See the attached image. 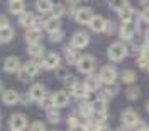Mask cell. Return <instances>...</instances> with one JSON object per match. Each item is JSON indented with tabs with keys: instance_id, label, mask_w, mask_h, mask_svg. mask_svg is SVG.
I'll list each match as a JSON object with an SVG mask.
<instances>
[{
	"instance_id": "6da1fadb",
	"label": "cell",
	"mask_w": 149,
	"mask_h": 131,
	"mask_svg": "<svg viewBox=\"0 0 149 131\" xmlns=\"http://www.w3.org/2000/svg\"><path fill=\"white\" fill-rule=\"evenodd\" d=\"M125 55H127V48L124 46L122 43H113V44L109 48V58L113 60V61H120V60H124Z\"/></svg>"
},
{
	"instance_id": "7a4b0ae2",
	"label": "cell",
	"mask_w": 149,
	"mask_h": 131,
	"mask_svg": "<svg viewBox=\"0 0 149 131\" xmlns=\"http://www.w3.org/2000/svg\"><path fill=\"white\" fill-rule=\"evenodd\" d=\"M76 65H78V72H81V73H90L93 70V66H95V60H93L90 55H85L78 60Z\"/></svg>"
},
{
	"instance_id": "3957f363",
	"label": "cell",
	"mask_w": 149,
	"mask_h": 131,
	"mask_svg": "<svg viewBox=\"0 0 149 131\" xmlns=\"http://www.w3.org/2000/svg\"><path fill=\"white\" fill-rule=\"evenodd\" d=\"M115 78H117V72H115V68L113 66H103L102 72H100V80H102L103 84H113L115 82Z\"/></svg>"
},
{
	"instance_id": "277c9868",
	"label": "cell",
	"mask_w": 149,
	"mask_h": 131,
	"mask_svg": "<svg viewBox=\"0 0 149 131\" xmlns=\"http://www.w3.org/2000/svg\"><path fill=\"white\" fill-rule=\"evenodd\" d=\"M26 126H27V119H26L24 114H14L10 118V128H12V131H22Z\"/></svg>"
},
{
	"instance_id": "5b68a950",
	"label": "cell",
	"mask_w": 149,
	"mask_h": 131,
	"mask_svg": "<svg viewBox=\"0 0 149 131\" xmlns=\"http://www.w3.org/2000/svg\"><path fill=\"white\" fill-rule=\"evenodd\" d=\"M88 41H90L88 34L81 31V32H76V34L71 37V46H73V48H78V49H81V48H85L86 44H88Z\"/></svg>"
},
{
	"instance_id": "8992f818",
	"label": "cell",
	"mask_w": 149,
	"mask_h": 131,
	"mask_svg": "<svg viewBox=\"0 0 149 131\" xmlns=\"http://www.w3.org/2000/svg\"><path fill=\"white\" fill-rule=\"evenodd\" d=\"M3 68H5L7 73H15V72H19L22 66H20V61H19L17 56H9V58L5 60V63H3Z\"/></svg>"
},
{
	"instance_id": "52a82bcc",
	"label": "cell",
	"mask_w": 149,
	"mask_h": 131,
	"mask_svg": "<svg viewBox=\"0 0 149 131\" xmlns=\"http://www.w3.org/2000/svg\"><path fill=\"white\" fill-rule=\"evenodd\" d=\"M122 123H124L125 126H134L136 123H139V116H137V112L132 111V109L124 111L122 112Z\"/></svg>"
},
{
	"instance_id": "ba28073f",
	"label": "cell",
	"mask_w": 149,
	"mask_h": 131,
	"mask_svg": "<svg viewBox=\"0 0 149 131\" xmlns=\"http://www.w3.org/2000/svg\"><path fill=\"white\" fill-rule=\"evenodd\" d=\"M92 19H93L92 9L85 7V9L76 10V20H78V22H81V24H90V22H92Z\"/></svg>"
},
{
	"instance_id": "9c48e42d",
	"label": "cell",
	"mask_w": 149,
	"mask_h": 131,
	"mask_svg": "<svg viewBox=\"0 0 149 131\" xmlns=\"http://www.w3.org/2000/svg\"><path fill=\"white\" fill-rule=\"evenodd\" d=\"M68 102H70V97L63 90L61 92H56L53 95V107H65V106H68Z\"/></svg>"
},
{
	"instance_id": "30bf717a",
	"label": "cell",
	"mask_w": 149,
	"mask_h": 131,
	"mask_svg": "<svg viewBox=\"0 0 149 131\" xmlns=\"http://www.w3.org/2000/svg\"><path fill=\"white\" fill-rule=\"evenodd\" d=\"M29 95H31V99H32V101L41 102V101L46 97V90H44V87H42V85L37 84V85H32V89H31Z\"/></svg>"
},
{
	"instance_id": "8fae6325",
	"label": "cell",
	"mask_w": 149,
	"mask_h": 131,
	"mask_svg": "<svg viewBox=\"0 0 149 131\" xmlns=\"http://www.w3.org/2000/svg\"><path fill=\"white\" fill-rule=\"evenodd\" d=\"M44 68L47 70H56L58 66H59V56L56 55V53H49V55L44 58Z\"/></svg>"
},
{
	"instance_id": "7c38bea8",
	"label": "cell",
	"mask_w": 149,
	"mask_h": 131,
	"mask_svg": "<svg viewBox=\"0 0 149 131\" xmlns=\"http://www.w3.org/2000/svg\"><path fill=\"white\" fill-rule=\"evenodd\" d=\"M134 32H136V26L132 24V20L130 22H124L120 26V37H124V39H130L134 36Z\"/></svg>"
},
{
	"instance_id": "4fadbf2b",
	"label": "cell",
	"mask_w": 149,
	"mask_h": 131,
	"mask_svg": "<svg viewBox=\"0 0 149 131\" xmlns=\"http://www.w3.org/2000/svg\"><path fill=\"white\" fill-rule=\"evenodd\" d=\"M105 26H107V20L103 17H100V15H93L92 22H90V27L95 31V32H102V31H105Z\"/></svg>"
},
{
	"instance_id": "5bb4252c",
	"label": "cell",
	"mask_w": 149,
	"mask_h": 131,
	"mask_svg": "<svg viewBox=\"0 0 149 131\" xmlns=\"http://www.w3.org/2000/svg\"><path fill=\"white\" fill-rule=\"evenodd\" d=\"M19 22H20V26H24V27H34L36 17H34L32 12H22V14H20V19H19Z\"/></svg>"
},
{
	"instance_id": "9a60e30c",
	"label": "cell",
	"mask_w": 149,
	"mask_h": 131,
	"mask_svg": "<svg viewBox=\"0 0 149 131\" xmlns=\"http://www.w3.org/2000/svg\"><path fill=\"white\" fill-rule=\"evenodd\" d=\"M19 94L15 90H5V92L2 94V101L7 104V106H12V104H17L19 102Z\"/></svg>"
},
{
	"instance_id": "2e32d148",
	"label": "cell",
	"mask_w": 149,
	"mask_h": 131,
	"mask_svg": "<svg viewBox=\"0 0 149 131\" xmlns=\"http://www.w3.org/2000/svg\"><path fill=\"white\" fill-rule=\"evenodd\" d=\"M71 92H73L74 97L81 99V97H86L90 90L86 89V85H85V84H74V85H73V89H71Z\"/></svg>"
},
{
	"instance_id": "e0dca14e",
	"label": "cell",
	"mask_w": 149,
	"mask_h": 131,
	"mask_svg": "<svg viewBox=\"0 0 149 131\" xmlns=\"http://www.w3.org/2000/svg\"><path fill=\"white\" fill-rule=\"evenodd\" d=\"M41 29H37V27H29L27 29V32H26V39H27L29 43H37L39 39H41Z\"/></svg>"
},
{
	"instance_id": "ac0fdd59",
	"label": "cell",
	"mask_w": 149,
	"mask_h": 131,
	"mask_svg": "<svg viewBox=\"0 0 149 131\" xmlns=\"http://www.w3.org/2000/svg\"><path fill=\"white\" fill-rule=\"evenodd\" d=\"M119 15H120L122 22H130V20L134 19V10H132V7L125 5L122 10H119Z\"/></svg>"
},
{
	"instance_id": "d6986e66",
	"label": "cell",
	"mask_w": 149,
	"mask_h": 131,
	"mask_svg": "<svg viewBox=\"0 0 149 131\" xmlns=\"http://www.w3.org/2000/svg\"><path fill=\"white\" fill-rule=\"evenodd\" d=\"M14 39V31H12V27H2L0 29V43H9V41H12Z\"/></svg>"
},
{
	"instance_id": "ffe728a7",
	"label": "cell",
	"mask_w": 149,
	"mask_h": 131,
	"mask_svg": "<svg viewBox=\"0 0 149 131\" xmlns=\"http://www.w3.org/2000/svg\"><path fill=\"white\" fill-rule=\"evenodd\" d=\"M100 84H102V80H100V77H88V80L85 82V85H86V89L92 92V90H97L98 87H100Z\"/></svg>"
},
{
	"instance_id": "44dd1931",
	"label": "cell",
	"mask_w": 149,
	"mask_h": 131,
	"mask_svg": "<svg viewBox=\"0 0 149 131\" xmlns=\"http://www.w3.org/2000/svg\"><path fill=\"white\" fill-rule=\"evenodd\" d=\"M9 9H10V12H14V14H22V12H24V2H22V0H10Z\"/></svg>"
},
{
	"instance_id": "7402d4cb",
	"label": "cell",
	"mask_w": 149,
	"mask_h": 131,
	"mask_svg": "<svg viewBox=\"0 0 149 131\" xmlns=\"http://www.w3.org/2000/svg\"><path fill=\"white\" fill-rule=\"evenodd\" d=\"M36 7L41 14H44V12H49V10L53 9V4H51V0H37Z\"/></svg>"
},
{
	"instance_id": "603a6c76",
	"label": "cell",
	"mask_w": 149,
	"mask_h": 131,
	"mask_svg": "<svg viewBox=\"0 0 149 131\" xmlns=\"http://www.w3.org/2000/svg\"><path fill=\"white\" fill-rule=\"evenodd\" d=\"M46 29L49 32H54V31H59V19L58 17H51L49 20H46Z\"/></svg>"
},
{
	"instance_id": "cb8c5ba5",
	"label": "cell",
	"mask_w": 149,
	"mask_h": 131,
	"mask_svg": "<svg viewBox=\"0 0 149 131\" xmlns=\"http://www.w3.org/2000/svg\"><path fill=\"white\" fill-rule=\"evenodd\" d=\"M22 68H24V70H26V72L31 75V77L37 75V72H39V66H37V63H34V61H29V63H26Z\"/></svg>"
},
{
	"instance_id": "d4e9b609",
	"label": "cell",
	"mask_w": 149,
	"mask_h": 131,
	"mask_svg": "<svg viewBox=\"0 0 149 131\" xmlns=\"http://www.w3.org/2000/svg\"><path fill=\"white\" fill-rule=\"evenodd\" d=\"M27 51H29V55L37 56V55H41V53H42V46H41L39 43H29Z\"/></svg>"
},
{
	"instance_id": "484cf974",
	"label": "cell",
	"mask_w": 149,
	"mask_h": 131,
	"mask_svg": "<svg viewBox=\"0 0 149 131\" xmlns=\"http://www.w3.org/2000/svg\"><path fill=\"white\" fill-rule=\"evenodd\" d=\"M66 60H68V63H70V65H76V63H78V60H80V56L76 55L73 49H68V48H66Z\"/></svg>"
},
{
	"instance_id": "4316f807",
	"label": "cell",
	"mask_w": 149,
	"mask_h": 131,
	"mask_svg": "<svg viewBox=\"0 0 149 131\" xmlns=\"http://www.w3.org/2000/svg\"><path fill=\"white\" fill-rule=\"evenodd\" d=\"M122 82H125V84H130V82H134L136 80V73L132 72V70H125V72H122Z\"/></svg>"
},
{
	"instance_id": "83f0119b",
	"label": "cell",
	"mask_w": 149,
	"mask_h": 131,
	"mask_svg": "<svg viewBox=\"0 0 149 131\" xmlns=\"http://www.w3.org/2000/svg\"><path fill=\"white\" fill-rule=\"evenodd\" d=\"M92 109L93 112H105V101L103 99H98L92 104Z\"/></svg>"
},
{
	"instance_id": "f1b7e54d",
	"label": "cell",
	"mask_w": 149,
	"mask_h": 131,
	"mask_svg": "<svg viewBox=\"0 0 149 131\" xmlns=\"http://www.w3.org/2000/svg\"><path fill=\"white\" fill-rule=\"evenodd\" d=\"M127 5V0H110V7L113 10H122Z\"/></svg>"
},
{
	"instance_id": "f546056e",
	"label": "cell",
	"mask_w": 149,
	"mask_h": 131,
	"mask_svg": "<svg viewBox=\"0 0 149 131\" xmlns=\"http://www.w3.org/2000/svg\"><path fill=\"white\" fill-rule=\"evenodd\" d=\"M47 119H49V123H53V124L59 123V112L54 111V109H49L47 111Z\"/></svg>"
},
{
	"instance_id": "4dcf8cb0",
	"label": "cell",
	"mask_w": 149,
	"mask_h": 131,
	"mask_svg": "<svg viewBox=\"0 0 149 131\" xmlns=\"http://www.w3.org/2000/svg\"><path fill=\"white\" fill-rule=\"evenodd\" d=\"M139 89H137V87H130V89H127V97H129L130 101H134V99H137V97H139Z\"/></svg>"
},
{
	"instance_id": "1f68e13d",
	"label": "cell",
	"mask_w": 149,
	"mask_h": 131,
	"mask_svg": "<svg viewBox=\"0 0 149 131\" xmlns=\"http://www.w3.org/2000/svg\"><path fill=\"white\" fill-rule=\"evenodd\" d=\"M51 10H53V17H58V19L65 14V7L63 5H54Z\"/></svg>"
},
{
	"instance_id": "d6a6232c",
	"label": "cell",
	"mask_w": 149,
	"mask_h": 131,
	"mask_svg": "<svg viewBox=\"0 0 149 131\" xmlns=\"http://www.w3.org/2000/svg\"><path fill=\"white\" fill-rule=\"evenodd\" d=\"M80 112H81L83 116H88V114H92L93 112V109H92V106H90L88 102H85V104L80 106Z\"/></svg>"
},
{
	"instance_id": "836d02e7",
	"label": "cell",
	"mask_w": 149,
	"mask_h": 131,
	"mask_svg": "<svg viewBox=\"0 0 149 131\" xmlns=\"http://www.w3.org/2000/svg\"><path fill=\"white\" fill-rule=\"evenodd\" d=\"M63 39V32L61 31H54V32H51V41L53 43H59Z\"/></svg>"
},
{
	"instance_id": "e575fe53",
	"label": "cell",
	"mask_w": 149,
	"mask_h": 131,
	"mask_svg": "<svg viewBox=\"0 0 149 131\" xmlns=\"http://www.w3.org/2000/svg\"><path fill=\"white\" fill-rule=\"evenodd\" d=\"M31 131H46V128H44V124H42L41 121H36V123H32Z\"/></svg>"
},
{
	"instance_id": "d590c367",
	"label": "cell",
	"mask_w": 149,
	"mask_h": 131,
	"mask_svg": "<svg viewBox=\"0 0 149 131\" xmlns=\"http://www.w3.org/2000/svg\"><path fill=\"white\" fill-rule=\"evenodd\" d=\"M19 77H20V80H22V82H27L29 78H31V75H29L24 68H20V70H19Z\"/></svg>"
},
{
	"instance_id": "8d00e7d4",
	"label": "cell",
	"mask_w": 149,
	"mask_h": 131,
	"mask_svg": "<svg viewBox=\"0 0 149 131\" xmlns=\"http://www.w3.org/2000/svg\"><path fill=\"white\" fill-rule=\"evenodd\" d=\"M141 58H144L146 61H149V44H146V46L142 48V56Z\"/></svg>"
},
{
	"instance_id": "74e56055",
	"label": "cell",
	"mask_w": 149,
	"mask_h": 131,
	"mask_svg": "<svg viewBox=\"0 0 149 131\" xmlns=\"http://www.w3.org/2000/svg\"><path fill=\"white\" fill-rule=\"evenodd\" d=\"M146 130H148V128H146V126H144L141 121L134 124V131H146Z\"/></svg>"
},
{
	"instance_id": "f35d334b",
	"label": "cell",
	"mask_w": 149,
	"mask_h": 131,
	"mask_svg": "<svg viewBox=\"0 0 149 131\" xmlns=\"http://www.w3.org/2000/svg\"><path fill=\"white\" fill-rule=\"evenodd\" d=\"M9 26V20H7V17L5 15H0V29L2 27H7Z\"/></svg>"
},
{
	"instance_id": "ab89813d",
	"label": "cell",
	"mask_w": 149,
	"mask_h": 131,
	"mask_svg": "<svg viewBox=\"0 0 149 131\" xmlns=\"http://www.w3.org/2000/svg\"><path fill=\"white\" fill-rule=\"evenodd\" d=\"M70 131H86V128H85V126H81V124H76V126H71V128H70Z\"/></svg>"
},
{
	"instance_id": "60d3db41",
	"label": "cell",
	"mask_w": 149,
	"mask_h": 131,
	"mask_svg": "<svg viewBox=\"0 0 149 131\" xmlns=\"http://www.w3.org/2000/svg\"><path fill=\"white\" fill-rule=\"evenodd\" d=\"M105 31H107L109 34H112V32H113V22H109V24L105 26Z\"/></svg>"
},
{
	"instance_id": "b9f144b4",
	"label": "cell",
	"mask_w": 149,
	"mask_h": 131,
	"mask_svg": "<svg viewBox=\"0 0 149 131\" xmlns=\"http://www.w3.org/2000/svg\"><path fill=\"white\" fill-rule=\"evenodd\" d=\"M68 124H70V128H71V126H76V124H78V119H76V118H70V119H68Z\"/></svg>"
},
{
	"instance_id": "7bdbcfd3",
	"label": "cell",
	"mask_w": 149,
	"mask_h": 131,
	"mask_svg": "<svg viewBox=\"0 0 149 131\" xmlns=\"http://www.w3.org/2000/svg\"><path fill=\"white\" fill-rule=\"evenodd\" d=\"M58 77H59V78H68V72H65V70H59V72H58Z\"/></svg>"
},
{
	"instance_id": "ee69618b",
	"label": "cell",
	"mask_w": 149,
	"mask_h": 131,
	"mask_svg": "<svg viewBox=\"0 0 149 131\" xmlns=\"http://www.w3.org/2000/svg\"><path fill=\"white\" fill-rule=\"evenodd\" d=\"M142 17H144V19H146V20L149 22V9H146L144 12H142Z\"/></svg>"
},
{
	"instance_id": "f6af8a7d",
	"label": "cell",
	"mask_w": 149,
	"mask_h": 131,
	"mask_svg": "<svg viewBox=\"0 0 149 131\" xmlns=\"http://www.w3.org/2000/svg\"><path fill=\"white\" fill-rule=\"evenodd\" d=\"M97 131H110V128H109V126H98Z\"/></svg>"
},
{
	"instance_id": "bcb514c9",
	"label": "cell",
	"mask_w": 149,
	"mask_h": 131,
	"mask_svg": "<svg viewBox=\"0 0 149 131\" xmlns=\"http://www.w3.org/2000/svg\"><path fill=\"white\" fill-rule=\"evenodd\" d=\"M146 39H148V44H149V29H148V32H146Z\"/></svg>"
},
{
	"instance_id": "7dc6e473",
	"label": "cell",
	"mask_w": 149,
	"mask_h": 131,
	"mask_svg": "<svg viewBox=\"0 0 149 131\" xmlns=\"http://www.w3.org/2000/svg\"><path fill=\"white\" fill-rule=\"evenodd\" d=\"M70 2H71V4H74V2H78V0H70Z\"/></svg>"
},
{
	"instance_id": "c3c4849f",
	"label": "cell",
	"mask_w": 149,
	"mask_h": 131,
	"mask_svg": "<svg viewBox=\"0 0 149 131\" xmlns=\"http://www.w3.org/2000/svg\"><path fill=\"white\" fill-rule=\"evenodd\" d=\"M146 109H148V111H149V102H148V106H146Z\"/></svg>"
},
{
	"instance_id": "681fc988",
	"label": "cell",
	"mask_w": 149,
	"mask_h": 131,
	"mask_svg": "<svg viewBox=\"0 0 149 131\" xmlns=\"http://www.w3.org/2000/svg\"><path fill=\"white\" fill-rule=\"evenodd\" d=\"M146 68H148V70H149V61H148V65H146Z\"/></svg>"
},
{
	"instance_id": "f907efd6",
	"label": "cell",
	"mask_w": 149,
	"mask_h": 131,
	"mask_svg": "<svg viewBox=\"0 0 149 131\" xmlns=\"http://www.w3.org/2000/svg\"><path fill=\"white\" fill-rule=\"evenodd\" d=\"M0 89H2V82H0Z\"/></svg>"
}]
</instances>
